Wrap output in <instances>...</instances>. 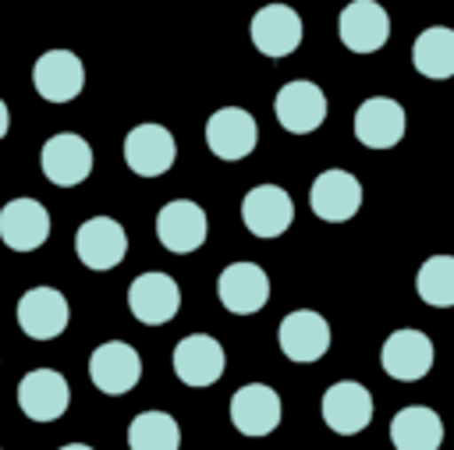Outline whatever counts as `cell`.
<instances>
[{
  "label": "cell",
  "instance_id": "1",
  "mask_svg": "<svg viewBox=\"0 0 454 450\" xmlns=\"http://www.w3.org/2000/svg\"><path fill=\"white\" fill-rule=\"evenodd\" d=\"M39 167L46 174L50 184L57 188H74L92 174V149L82 135L74 131H57L43 142L39 152Z\"/></svg>",
  "mask_w": 454,
  "mask_h": 450
},
{
  "label": "cell",
  "instance_id": "2",
  "mask_svg": "<svg viewBox=\"0 0 454 450\" xmlns=\"http://www.w3.org/2000/svg\"><path fill=\"white\" fill-rule=\"evenodd\" d=\"M89 379L96 390L121 397L128 390H135V383L142 379V358L131 344L124 340H106L89 354Z\"/></svg>",
  "mask_w": 454,
  "mask_h": 450
},
{
  "label": "cell",
  "instance_id": "3",
  "mask_svg": "<svg viewBox=\"0 0 454 450\" xmlns=\"http://www.w3.org/2000/svg\"><path fill=\"white\" fill-rule=\"evenodd\" d=\"M128 308L138 322L145 326H163L177 315L181 308V287L174 283V276L153 269V273H142L131 280L128 287Z\"/></svg>",
  "mask_w": 454,
  "mask_h": 450
},
{
  "label": "cell",
  "instance_id": "4",
  "mask_svg": "<svg viewBox=\"0 0 454 450\" xmlns=\"http://www.w3.org/2000/svg\"><path fill=\"white\" fill-rule=\"evenodd\" d=\"M277 340H280V351L291 361L312 365L330 351V322L312 308H298V312H287L280 319Z\"/></svg>",
  "mask_w": 454,
  "mask_h": 450
},
{
  "label": "cell",
  "instance_id": "5",
  "mask_svg": "<svg viewBox=\"0 0 454 450\" xmlns=\"http://www.w3.org/2000/svg\"><path fill=\"white\" fill-rule=\"evenodd\" d=\"M177 142L163 124H135L124 138V163L138 177H160L174 167Z\"/></svg>",
  "mask_w": 454,
  "mask_h": 450
},
{
  "label": "cell",
  "instance_id": "6",
  "mask_svg": "<svg viewBox=\"0 0 454 450\" xmlns=\"http://www.w3.org/2000/svg\"><path fill=\"white\" fill-rule=\"evenodd\" d=\"M259 142V124L241 106H223L206 120V145L220 159H245Z\"/></svg>",
  "mask_w": 454,
  "mask_h": 450
},
{
  "label": "cell",
  "instance_id": "7",
  "mask_svg": "<svg viewBox=\"0 0 454 450\" xmlns=\"http://www.w3.org/2000/svg\"><path fill=\"white\" fill-rule=\"evenodd\" d=\"M206 230H209L206 213H202V206L192 202V198H174V202H167V206L156 213V237H160V244H163L167 252H174V255L195 252V248L206 241Z\"/></svg>",
  "mask_w": 454,
  "mask_h": 450
},
{
  "label": "cell",
  "instance_id": "8",
  "mask_svg": "<svg viewBox=\"0 0 454 450\" xmlns=\"http://www.w3.org/2000/svg\"><path fill=\"white\" fill-rule=\"evenodd\" d=\"M71 390L57 369H32L18 383V407L32 422H57L67 411Z\"/></svg>",
  "mask_w": 454,
  "mask_h": 450
},
{
  "label": "cell",
  "instance_id": "9",
  "mask_svg": "<svg viewBox=\"0 0 454 450\" xmlns=\"http://www.w3.org/2000/svg\"><path fill=\"white\" fill-rule=\"evenodd\" d=\"M273 113L284 131L309 135L326 120V96L316 81H287L273 99Z\"/></svg>",
  "mask_w": 454,
  "mask_h": 450
},
{
  "label": "cell",
  "instance_id": "10",
  "mask_svg": "<svg viewBox=\"0 0 454 450\" xmlns=\"http://www.w3.org/2000/svg\"><path fill=\"white\" fill-rule=\"evenodd\" d=\"M67 298L57 287H28L18 298V326L32 340H53L67 330Z\"/></svg>",
  "mask_w": 454,
  "mask_h": 450
},
{
  "label": "cell",
  "instance_id": "11",
  "mask_svg": "<svg viewBox=\"0 0 454 450\" xmlns=\"http://www.w3.org/2000/svg\"><path fill=\"white\" fill-rule=\"evenodd\" d=\"M380 365L401 383H415L433 369V340L422 330H394L380 347Z\"/></svg>",
  "mask_w": 454,
  "mask_h": 450
},
{
  "label": "cell",
  "instance_id": "12",
  "mask_svg": "<svg viewBox=\"0 0 454 450\" xmlns=\"http://www.w3.org/2000/svg\"><path fill=\"white\" fill-rule=\"evenodd\" d=\"M337 32L351 53H376L390 39V18L376 0H351L337 18Z\"/></svg>",
  "mask_w": 454,
  "mask_h": 450
},
{
  "label": "cell",
  "instance_id": "13",
  "mask_svg": "<svg viewBox=\"0 0 454 450\" xmlns=\"http://www.w3.org/2000/svg\"><path fill=\"white\" fill-rule=\"evenodd\" d=\"M309 206L326 223H344L362 206V184L348 170H323L309 188Z\"/></svg>",
  "mask_w": 454,
  "mask_h": 450
},
{
  "label": "cell",
  "instance_id": "14",
  "mask_svg": "<svg viewBox=\"0 0 454 450\" xmlns=\"http://www.w3.org/2000/svg\"><path fill=\"white\" fill-rule=\"evenodd\" d=\"M241 220L255 237H280L294 220V202L280 184H255L241 198Z\"/></svg>",
  "mask_w": 454,
  "mask_h": 450
},
{
  "label": "cell",
  "instance_id": "15",
  "mask_svg": "<svg viewBox=\"0 0 454 450\" xmlns=\"http://www.w3.org/2000/svg\"><path fill=\"white\" fill-rule=\"evenodd\" d=\"M32 85L46 103H71L85 85V67L71 50H46L32 67Z\"/></svg>",
  "mask_w": 454,
  "mask_h": 450
},
{
  "label": "cell",
  "instance_id": "16",
  "mask_svg": "<svg viewBox=\"0 0 454 450\" xmlns=\"http://www.w3.org/2000/svg\"><path fill=\"white\" fill-rule=\"evenodd\" d=\"M74 252L89 269H114L128 255V234L110 216H92L74 234Z\"/></svg>",
  "mask_w": 454,
  "mask_h": 450
},
{
  "label": "cell",
  "instance_id": "17",
  "mask_svg": "<svg viewBox=\"0 0 454 450\" xmlns=\"http://www.w3.org/2000/svg\"><path fill=\"white\" fill-rule=\"evenodd\" d=\"M220 305L234 315H252L270 301V276L255 262H231L216 276Z\"/></svg>",
  "mask_w": 454,
  "mask_h": 450
},
{
  "label": "cell",
  "instance_id": "18",
  "mask_svg": "<svg viewBox=\"0 0 454 450\" xmlns=\"http://www.w3.org/2000/svg\"><path fill=\"white\" fill-rule=\"evenodd\" d=\"M252 43L266 57H287L301 43V18L287 4H266L252 14Z\"/></svg>",
  "mask_w": 454,
  "mask_h": 450
},
{
  "label": "cell",
  "instance_id": "19",
  "mask_svg": "<svg viewBox=\"0 0 454 450\" xmlns=\"http://www.w3.org/2000/svg\"><path fill=\"white\" fill-rule=\"evenodd\" d=\"M355 138L369 149H394L404 138V106L390 96H369L355 110Z\"/></svg>",
  "mask_w": 454,
  "mask_h": 450
},
{
  "label": "cell",
  "instance_id": "20",
  "mask_svg": "<svg viewBox=\"0 0 454 450\" xmlns=\"http://www.w3.org/2000/svg\"><path fill=\"white\" fill-rule=\"evenodd\" d=\"M231 422L241 436H270L280 425V397L266 383H245L231 397Z\"/></svg>",
  "mask_w": 454,
  "mask_h": 450
},
{
  "label": "cell",
  "instance_id": "21",
  "mask_svg": "<svg viewBox=\"0 0 454 450\" xmlns=\"http://www.w3.org/2000/svg\"><path fill=\"white\" fill-rule=\"evenodd\" d=\"M50 237V213L35 198H11L0 209V241L14 252H35Z\"/></svg>",
  "mask_w": 454,
  "mask_h": 450
},
{
  "label": "cell",
  "instance_id": "22",
  "mask_svg": "<svg viewBox=\"0 0 454 450\" xmlns=\"http://www.w3.org/2000/svg\"><path fill=\"white\" fill-rule=\"evenodd\" d=\"M323 422L340 432V436H355L372 422V397L362 383L355 379H340L323 393Z\"/></svg>",
  "mask_w": 454,
  "mask_h": 450
},
{
  "label": "cell",
  "instance_id": "23",
  "mask_svg": "<svg viewBox=\"0 0 454 450\" xmlns=\"http://www.w3.org/2000/svg\"><path fill=\"white\" fill-rule=\"evenodd\" d=\"M174 372L184 386H209L223 376V347L209 333H192L174 347Z\"/></svg>",
  "mask_w": 454,
  "mask_h": 450
},
{
  "label": "cell",
  "instance_id": "24",
  "mask_svg": "<svg viewBox=\"0 0 454 450\" xmlns=\"http://www.w3.org/2000/svg\"><path fill=\"white\" fill-rule=\"evenodd\" d=\"M390 443L394 450H440L443 422L433 407H422V404L401 407L390 418Z\"/></svg>",
  "mask_w": 454,
  "mask_h": 450
},
{
  "label": "cell",
  "instance_id": "25",
  "mask_svg": "<svg viewBox=\"0 0 454 450\" xmlns=\"http://www.w3.org/2000/svg\"><path fill=\"white\" fill-rule=\"evenodd\" d=\"M411 64L422 78H433V81L454 78V28L429 25L426 32H419L411 43Z\"/></svg>",
  "mask_w": 454,
  "mask_h": 450
},
{
  "label": "cell",
  "instance_id": "26",
  "mask_svg": "<svg viewBox=\"0 0 454 450\" xmlns=\"http://www.w3.org/2000/svg\"><path fill=\"white\" fill-rule=\"evenodd\" d=\"M128 446L131 450H177L181 429L167 411H142L128 425Z\"/></svg>",
  "mask_w": 454,
  "mask_h": 450
},
{
  "label": "cell",
  "instance_id": "27",
  "mask_svg": "<svg viewBox=\"0 0 454 450\" xmlns=\"http://www.w3.org/2000/svg\"><path fill=\"white\" fill-rule=\"evenodd\" d=\"M415 291L433 308H454V255H429L419 266Z\"/></svg>",
  "mask_w": 454,
  "mask_h": 450
},
{
  "label": "cell",
  "instance_id": "28",
  "mask_svg": "<svg viewBox=\"0 0 454 450\" xmlns=\"http://www.w3.org/2000/svg\"><path fill=\"white\" fill-rule=\"evenodd\" d=\"M7 124H11V117H7V103L0 99V138L7 135Z\"/></svg>",
  "mask_w": 454,
  "mask_h": 450
},
{
  "label": "cell",
  "instance_id": "29",
  "mask_svg": "<svg viewBox=\"0 0 454 450\" xmlns=\"http://www.w3.org/2000/svg\"><path fill=\"white\" fill-rule=\"evenodd\" d=\"M60 450H92V446H89V443H64Z\"/></svg>",
  "mask_w": 454,
  "mask_h": 450
}]
</instances>
